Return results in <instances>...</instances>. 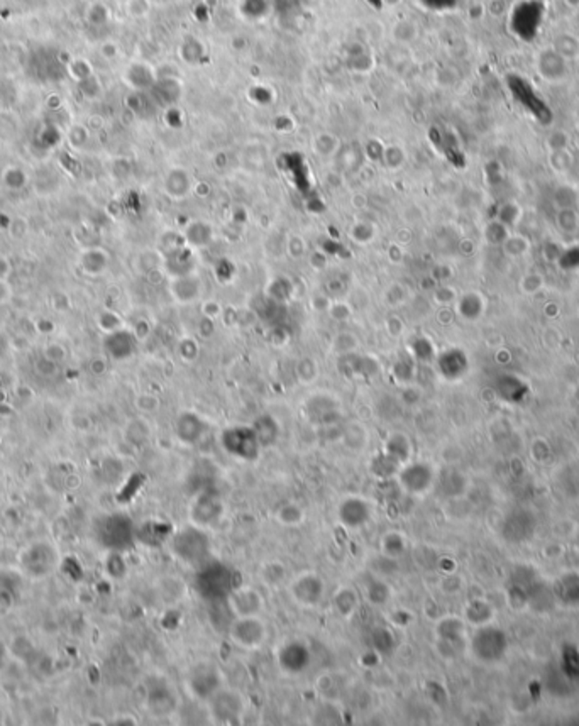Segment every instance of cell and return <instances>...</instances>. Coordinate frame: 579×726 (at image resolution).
Listing matches in <instances>:
<instances>
[{
  "label": "cell",
  "instance_id": "1",
  "mask_svg": "<svg viewBox=\"0 0 579 726\" xmlns=\"http://www.w3.org/2000/svg\"><path fill=\"white\" fill-rule=\"evenodd\" d=\"M195 590L208 603L227 599V596L236 590L234 569L222 562L208 561L198 569H195Z\"/></svg>",
  "mask_w": 579,
  "mask_h": 726
},
{
  "label": "cell",
  "instance_id": "2",
  "mask_svg": "<svg viewBox=\"0 0 579 726\" xmlns=\"http://www.w3.org/2000/svg\"><path fill=\"white\" fill-rule=\"evenodd\" d=\"M172 550L174 557L183 564L198 569L210 561V537L207 530L190 525L173 537Z\"/></svg>",
  "mask_w": 579,
  "mask_h": 726
},
{
  "label": "cell",
  "instance_id": "3",
  "mask_svg": "<svg viewBox=\"0 0 579 726\" xmlns=\"http://www.w3.org/2000/svg\"><path fill=\"white\" fill-rule=\"evenodd\" d=\"M220 447L231 457L243 462L257 461L262 447L251 425H234L220 433Z\"/></svg>",
  "mask_w": 579,
  "mask_h": 726
},
{
  "label": "cell",
  "instance_id": "4",
  "mask_svg": "<svg viewBox=\"0 0 579 726\" xmlns=\"http://www.w3.org/2000/svg\"><path fill=\"white\" fill-rule=\"evenodd\" d=\"M542 0H522L510 12V31L518 39L534 41L544 23Z\"/></svg>",
  "mask_w": 579,
  "mask_h": 726
},
{
  "label": "cell",
  "instance_id": "5",
  "mask_svg": "<svg viewBox=\"0 0 579 726\" xmlns=\"http://www.w3.org/2000/svg\"><path fill=\"white\" fill-rule=\"evenodd\" d=\"M507 87L510 90L511 97L522 106L535 120L547 126L552 120V110L549 108L544 98L537 94V90L532 87V83L525 80L520 75H508Z\"/></svg>",
  "mask_w": 579,
  "mask_h": 726
},
{
  "label": "cell",
  "instance_id": "6",
  "mask_svg": "<svg viewBox=\"0 0 579 726\" xmlns=\"http://www.w3.org/2000/svg\"><path fill=\"white\" fill-rule=\"evenodd\" d=\"M207 711L214 723L236 725L243 720L246 703L239 692L222 687L207 701Z\"/></svg>",
  "mask_w": 579,
  "mask_h": 726
},
{
  "label": "cell",
  "instance_id": "7",
  "mask_svg": "<svg viewBox=\"0 0 579 726\" xmlns=\"http://www.w3.org/2000/svg\"><path fill=\"white\" fill-rule=\"evenodd\" d=\"M224 687L222 674L214 663H197L186 675V689L200 703H207L212 696Z\"/></svg>",
  "mask_w": 579,
  "mask_h": 726
},
{
  "label": "cell",
  "instance_id": "8",
  "mask_svg": "<svg viewBox=\"0 0 579 726\" xmlns=\"http://www.w3.org/2000/svg\"><path fill=\"white\" fill-rule=\"evenodd\" d=\"M97 533L102 545L115 552L129 549L134 542V527L131 520L122 515H110L103 518L98 523Z\"/></svg>",
  "mask_w": 579,
  "mask_h": 726
},
{
  "label": "cell",
  "instance_id": "9",
  "mask_svg": "<svg viewBox=\"0 0 579 726\" xmlns=\"http://www.w3.org/2000/svg\"><path fill=\"white\" fill-rule=\"evenodd\" d=\"M190 521L195 527L208 530L222 520L226 507L222 498L214 491H202L190 503Z\"/></svg>",
  "mask_w": 579,
  "mask_h": 726
},
{
  "label": "cell",
  "instance_id": "10",
  "mask_svg": "<svg viewBox=\"0 0 579 726\" xmlns=\"http://www.w3.org/2000/svg\"><path fill=\"white\" fill-rule=\"evenodd\" d=\"M227 635L241 649H260L268 638L265 621L260 616H239L232 620Z\"/></svg>",
  "mask_w": 579,
  "mask_h": 726
},
{
  "label": "cell",
  "instance_id": "11",
  "mask_svg": "<svg viewBox=\"0 0 579 726\" xmlns=\"http://www.w3.org/2000/svg\"><path fill=\"white\" fill-rule=\"evenodd\" d=\"M290 598L302 608H315L326 598V581L317 573H303L288 587Z\"/></svg>",
  "mask_w": 579,
  "mask_h": 726
},
{
  "label": "cell",
  "instance_id": "12",
  "mask_svg": "<svg viewBox=\"0 0 579 726\" xmlns=\"http://www.w3.org/2000/svg\"><path fill=\"white\" fill-rule=\"evenodd\" d=\"M373 518V507L361 496H348L337 507V520L341 527L354 532L364 528Z\"/></svg>",
  "mask_w": 579,
  "mask_h": 726
},
{
  "label": "cell",
  "instance_id": "13",
  "mask_svg": "<svg viewBox=\"0 0 579 726\" xmlns=\"http://www.w3.org/2000/svg\"><path fill=\"white\" fill-rule=\"evenodd\" d=\"M398 484L402 490L410 495H424L434 484V471L427 462H407L397 474Z\"/></svg>",
  "mask_w": 579,
  "mask_h": 726
},
{
  "label": "cell",
  "instance_id": "14",
  "mask_svg": "<svg viewBox=\"0 0 579 726\" xmlns=\"http://www.w3.org/2000/svg\"><path fill=\"white\" fill-rule=\"evenodd\" d=\"M276 663L281 673L286 675H300L307 673L312 663V652L307 644L300 640H291L278 650Z\"/></svg>",
  "mask_w": 579,
  "mask_h": 726
},
{
  "label": "cell",
  "instance_id": "15",
  "mask_svg": "<svg viewBox=\"0 0 579 726\" xmlns=\"http://www.w3.org/2000/svg\"><path fill=\"white\" fill-rule=\"evenodd\" d=\"M303 412L308 421L319 427H331L341 420L339 403L331 395H312L303 405Z\"/></svg>",
  "mask_w": 579,
  "mask_h": 726
},
{
  "label": "cell",
  "instance_id": "16",
  "mask_svg": "<svg viewBox=\"0 0 579 726\" xmlns=\"http://www.w3.org/2000/svg\"><path fill=\"white\" fill-rule=\"evenodd\" d=\"M226 601L234 618H239V616H260L261 611L265 610V599H262L261 592L254 590V587L237 586L227 596Z\"/></svg>",
  "mask_w": 579,
  "mask_h": 726
},
{
  "label": "cell",
  "instance_id": "17",
  "mask_svg": "<svg viewBox=\"0 0 579 726\" xmlns=\"http://www.w3.org/2000/svg\"><path fill=\"white\" fill-rule=\"evenodd\" d=\"M56 557V550L46 542H41V544L32 545L24 552L23 567L27 574L34 575V578H43L55 569Z\"/></svg>",
  "mask_w": 579,
  "mask_h": 726
},
{
  "label": "cell",
  "instance_id": "18",
  "mask_svg": "<svg viewBox=\"0 0 579 726\" xmlns=\"http://www.w3.org/2000/svg\"><path fill=\"white\" fill-rule=\"evenodd\" d=\"M137 348V336L129 329H117V331L106 333L103 337V350L114 361H126L132 357Z\"/></svg>",
  "mask_w": 579,
  "mask_h": 726
},
{
  "label": "cell",
  "instance_id": "19",
  "mask_svg": "<svg viewBox=\"0 0 579 726\" xmlns=\"http://www.w3.org/2000/svg\"><path fill=\"white\" fill-rule=\"evenodd\" d=\"M208 432V424L193 412H183L174 421V433L183 445H197Z\"/></svg>",
  "mask_w": 579,
  "mask_h": 726
},
{
  "label": "cell",
  "instance_id": "20",
  "mask_svg": "<svg viewBox=\"0 0 579 726\" xmlns=\"http://www.w3.org/2000/svg\"><path fill=\"white\" fill-rule=\"evenodd\" d=\"M435 362L440 376L449 379V381H456V379L464 376V373L468 371V356L464 354V350L456 348L439 354Z\"/></svg>",
  "mask_w": 579,
  "mask_h": 726
},
{
  "label": "cell",
  "instance_id": "21",
  "mask_svg": "<svg viewBox=\"0 0 579 726\" xmlns=\"http://www.w3.org/2000/svg\"><path fill=\"white\" fill-rule=\"evenodd\" d=\"M339 371L348 378H368L378 371V364L373 357L361 356L356 352H344L339 359Z\"/></svg>",
  "mask_w": 579,
  "mask_h": 726
},
{
  "label": "cell",
  "instance_id": "22",
  "mask_svg": "<svg viewBox=\"0 0 579 726\" xmlns=\"http://www.w3.org/2000/svg\"><path fill=\"white\" fill-rule=\"evenodd\" d=\"M78 266L89 276H98L109 269V253L102 248H87L78 254Z\"/></svg>",
  "mask_w": 579,
  "mask_h": 726
},
{
  "label": "cell",
  "instance_id": "23",
  "mask_svg": "<svg viewBox=\"0 0 579 726\" xmlns=\"http://www.w3.org/2000/svg\"><path fill=\"white\" fill-rule=\"evenodd\" d=\"M149 709L156 716H168L178 708V696L168 686H156L149 692Z\"/></svg>",
  "mask_w": 579,
  "mask_h": 726
},
{
  "label": "cell",
  "instance_id": "24",
  "mask_svg": "<svg viewBox=\"0 0 579 726\" xmlns=\"http://www.w3.org/2000/svg\"><path fill=\"white\" fill-rule=\"evenodd\" d=\"M166 269H170V273L173 274V278L185 276V274L191 273V266H193V254L189 248H183V246H177V248L168 249L166 251Z\"/></svg>",
  "mask_w": 579,
  "mask_h": 726
},
{
  "label": "cell",
  "instance_id": "25",
  "mask_svg": "<svg viewBox=\"0 0 579 726\" xmlns=\"http://www.w3.org/2000/svg\"><path fill=\"white\" fill-rule=\"evenodd\" d=\"M251 427L256 432L257 440H260L262 450L273 447L278 442V437H280V425H278V420L274 416L268 415H260L256 420L253 421Z\"/></svg>",
  "mask_w": 579,
  "mask_h": 726
},
{
  "label": "cell",
  "instance_id": "26",
  "mask_svg": "<svg viewBox=\"0 0 579 726\" xmlns=\"http://www.w3.org/2000/svg\"><path fill=\"white\" fill-rule=\"evenodd\" d=\"M360 608V596L352 587H341L334 594V610L341 618H351Z\"/></svg>",
  "mask_w": 579,
  "mask_h": 726
},
{
  "label": "cell",
  "instance_id": "27",
  "mask_svg": "<svg viewBox=\"0 0 579 726\" xmlns=\"http://www.w3.org/2000/svg\"><path fill=\"white\" fill-rule=\"evenodd\" d=\"M172 293L177 300L186 303L195 300L200 293V283L198 279L193 276V274H185V276L173 278L172 283Z\"/></svg>",
  "mask_w": 579,
  "mask_h": 726
},
{
  "label": "cell",
  "instance_id": "28",
  "mask_svg": "<svg viewBox=\"0 0 579 726\" xmlns=\"http://www.w3.org/2000/svg\"><path fill=\"white\" fill-rule=\"evenodd\" d=\"M383 450H385L388 456L397 459L400 464H407L412 454V444L405 433H393V435L388 437V440L385 442Z\"/></svg>",
  "mask_w": 579,
  "mask_h": 726
},
{
  "label": "cell",
  "instance_id": "29",
  "mask_svg": "<svg viewBox=\"0 0 579 726\" xmlns=\"http://www.w3.org/2000/svg\"><path fill=\"white\" fill-rule=\"evenodd\" d=\"M402 466L403 464H400L397 459H393L391 456H388L385 450H381L380 454L374 456L369 469H371V473L376 476V478L388 479V478H393V476H397L398 471L402 469Z\"/></svg>",
  "mask_w": 579,
  "mask_h": 726
},
{
  "label": "cell",
  "instance_id": "30",
  "mask_svg": "<svg viewBox=\"0 0 579 726\" xmlns=\"http://www.w3.org/2000/svg\"><path fill=\"white\" fill-rule=\"evenodd\" d=\"M364 598L373 606H385L391 598L390 586L381 579H371L364 586Z\"/></svg>",
  "mask_w": 579,
  "mask_h": 726
},
{
  "label": "cell",
  "instance_id": "31",
  "mask_svg": "<svg viewBox=\"0 0 579 726\" xmlns=\"http://www.w3.org/2000/svg\"><path fill=\"white\" fill-rule=\"evenodd\" d=\"M457 310H459L461 317H464L466 320L473 322V320L480 319L483 310H485V303H483V298L476 291H469L459 300V305H457Z\"/></svg>",
  "mask_w": 579,
  "mask_h": 726
},
{
  "label": "cell",
  "instance_id": "32",
  "mask_svg": "<svg viewBox=\"0 0 579 726\" xmlns=\"http://www.w3.org/2000/svg\"><path fill=\"white\" fill-rule=\"evenodd\" d=\"M369 649L376 654H390L395 649V635L385 627L374 628L369 633Z\"/></svg>",
  "mask_w": 579,
  "mask_h": 726
},
{
  "label": "cell",
  "instance_id": "33",
  "mask_svg": "<svg viewBox=\"0 0 579 726\" xmlns=\"http://www.w3.org/2000/svg\"><path fill=\"white\" fill-rule=\"evenodd\" d=\"M276 520L286 527H298L300 523L305 521V510L298 503H283L276 510Z\"/></svg>",
  "mask_w": 579,
  "mask_h": 726
},
{
  "label": "cell",
  "instance_id": "34",
  "mask_svg": "<svg viewBox=\"0 0 579 726\" xmlns=\"http://www.w3.org/2000/svg\"><path fill=\"white\" fill-rule=\"evenodd\" d=\"M405 552V538L397 532L386 533L381 538V554L386 559H398Z\"/></svg>",
  "mask_w": 579,
  "mask_h": 726
},
{
  "label": "cell",
  "instance_id": "35",
  "mask_svg": "<svg viewBox=\"0 0 579 726\" xmlns=\"http://www.w3.org/2000/svg\"><path fill=\"white\" fill-rule=\"evenodd\" d=\"M410 352L414 359L422 362H428L434 359V345L432 342L427 339V337H415L414 340L410 342Z\"/></svg>",
  "mask_w": 579,
  "mask_h": 726
},
{
  "label": "cell",
  "instance_id": "36",
  "mask_svg": "<svg viewBox=\"0 0 579 726\" xmlns=\"http://www.w3.org/2000/svg\"><path fill=\"white\" fill-rule=\"evenodd\" d=\"M185 237L191 246H205L207 242L210 241L212 231L207 224L193 222L189 225V229H186Z\"/></svg>",
  "mask_w": 579,
  "mask_h": 726
},
{
  "label": "cell",
  "instance_id": "37",
  "mask_svg": "<svg viewBox=\"0 0 579 726\" xmlns=\"http://www.w3.org/2000/svg\"><path fill=\"white\" fill-rule=\"evenodd\" d=\"M97 325H98L100 331L109 333V332L117 331V329H122L124 322H122V317L115 314V312L102 310L97 315Z\"/></svg>",
  "mask_w": 579,
  "mask_h": 726
},
{
  "label": "cell",
  "instance_id": "38",
  "mask_svg": "<svg viewBox=\"0 0 579 726\" xmlns=\"http://www.w3.org/2000/svg\"><path fill=\"white\" fill-rule=\"evenodd\" d=\"M268 296L273 298L274 302L283 303L291 296V283L286 278H276L272 285H269Z\"/></svg>",
  "mask_w": 579,
  "mask_h": 726
},
{
  "label": "cell",
  "instance_id": "39",
  "mask_svg": "<svg viewBox=\"0 0 579 726\" xmlns=\"http://www.w3.org/2000/svg\"><path fill=\"white\" fill-rule=\"evenodd\" d=\"M261 578L265 579L269 586H276L285 579V567L280 562H269L261 569Z\"/></svg>",
  "mask_w": 579,
  "mask_h": 726
},
{
  "label": "cell",
  "instance_id": "40",
  "mask_svg": "<svg viewBox=\"0 0 579 726\" xmlns=\"http://www.w3.org/2000/svg\"><path fill=\"white\" fill-rule=\"evenodd\" d=\"M4 182H6L7 189L23 190L27 183V177L23 170L18 168V166H12V168L4 173Z\"/></svg>",
  "mask_w": 579,
  "mask_h": 726
},
{
  "label": "cell",
  "instance_id": "41",
  "mask_svg": "<svg viewBox=\"0 0 579 726\" xmlns=\"http://www.w3.org/2000/svg\"><path fill=\"white\" fill-rule=\"evenodd\" d=\"M561 268L562 269H578L579 268V246L566 249L561 256Z\"/></svg>",
  "mask_w": 579,
  "mask_h": 726
},
{
  "label": "cell",
  "instance_id": "42",
  "mask_svg": "<svg viewBox=\"0 0 579 726\" xmlns=\"http://www.w3.org/2000/svg\"><path fill=\"white\" fill-rule=\"evenodd\" d=\"M393 374L398 381H408L412 376H414V362L410 359H402L397 364L393 366Z\"/></svg>",
  "mask_w": 579,
  "mask_h": 726
},
{
  "label": "cell",
  "instance_id": "43",
  "mask_svg": "<svg viewBox=\"0 0 579 726\" xmlns=\"http://www.w3.org/2000/svg\"><path fill=\"white\" fill-rule=\"evenodd\" d=\"M373 227L371 224H356L352 229V237L357 242H369L373 241Z\"/></svg>",
  "mask_w": 579,
  "mask_h": 726
},
{
  "label": "cell",
  "instance_id": "44",
  "mask_svg": "<svg viewBox=\"0 0 579 726\" xmlns=\"http://www.w3.org/2000/svg\"><path fill=\"white\" fill-rule=\"evenodd\" d=\"M12 295H14V290H12L9 279H0V305L9 303Z\"/></svg>",
  "mask_w": 579,
  "mask_h": 726
},
{
  "label": "cell",
  "instance_id": "45",
  "mask_svg": "<svg viewBox=\"0 0 579 726\" xmlns=\"http://www.w3.org/2000/svg\"><path fill=\"white\" fill-rule=\"evenodd\" d=\"M46 357L49 359V361H60V359L65 357V349L61 348L60 344H49L48 348H46L44 350Z\"/></svg>",
  "mask_w": 579,
  "mask_h": 726
},
{
  "label": "cell",
  "instance_id": "46",
  "mask_svg": "<svg viewBox=\"0 0 579 726\" xmlns=\"http://www.w3.org/2000/svg\"><path fill=\"white\" fill-rule=\"evenodd\" d=\"M11 274H12V262L9 261V257L4 256V254H0V279H9Z\"/></svg>",
  "mask_w": 579,
  "mask_h": 726
},
{
  "label": "cell",
  "instance_id": "47",
  "mask_svg": "<svg viewBox=\"0 0 579 726\" xmlns=\"http://www.w3.org/2000/svg\"><path fill=\"white\" fill-rule=\"evenodd\" d=\"M7 352H9V340L4 336V332H0V359L6 357Z\"/></svg>",
  "mask_w": 579,
  "mask_h": 726
},
{
  "label": "cell",
  "instance_id": "48",
  "mask_svg": "<svg viewBox=\"0 0 579 726\" xmlns=\"http://www.w3.org/2000/svg\"><path fill=\"white\" fill-rule=\"evenodd\" d=\"M2 657H4V650H2V647H0V667H2Z\"/></svg>",
  "mask_w": 579,
  "mask_h": 726
}]
</instances>
